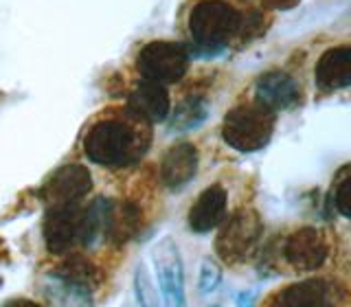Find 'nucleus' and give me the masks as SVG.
Masks as SVG:
<instances>
[{
    "mask_svg": "<svg viewBox=\"0 0 351 307\" xmlns=\"http://www.w3.org/2000/svg\"><path fill=\"white\" fill-rule=\"evenodd\" d=\"M208 114V106L204 99L200 97H186L184 101L178 103V108L173 110V116H171V130L173 132H191L197 130Z\"/></svg>",
    "mask_w": 351,
    "mask_h": 307,
    "instance_id": "dca6fc26",
    "label": "nucleus"
},
{
    "mask_svg": "<svg viewBox=\"0 0 351 307\" xmlns=\"http://www.w3.org/2000/svg\"><path fill=\"white\" fill-rule=\"evenodd\" d=\"M93 189V175L84 164H64L49 180L42 184L40 197L49 208L82 204L84 197Z\"/></svg>",
    "mask_w": 351,
    "mask_h": 307,
    "instance_id": "1a4fd4ad",
    "label": "nucleus"
},
{
    "mask_svg": "<svg viewBox=\"0 0 351 307\" xmlns=\"http://www.w3.org/2000/svg\"><path fill=\"white\" fill-rule=\"evenodd\" d=\"M226 202L228 195L224 191V186L211 184L197 195V200L191 204L186 222L193 233H208L211 228L219 226L226 217Z\"/></svg>",
    "mask_w": 351,
    "mask_h": 307,
    "instance_id": "4468645a",
    "label": "nucleus"
},
{
    "mask_svg": "<svg viewBox=\"0 0 351 307\" xmlns=\"http://www.w3.org/2000/svg\"><path fill=\"white\" fill-rule=\"evenodd\" d=\"M3 307H42V305L31 299H9Z\"/></svg>",
    "mask_w": 351,
    "mask_h": 307,
    "instance_id": "aec40b11",
    "label": "nucleus"
},
{
    "mask_svg": "<svg viewBox=\"0 0 351 307\" xmlns=\"http://www.w3.org/2000/svg\"><path fill=\"white\" fill-rule=\"evenodd\" d=\"M0 288H3V279H0Z\"/></svg>",
    "mask_w": 351,
    "mask_h": 307,
    "instance_id": "4be33fe9",
    "label": "nucleus"
},
{
    "mask_svg": "<svg viewBox=\"0 0 351 307\" xmlns=\"http://www.w3.org/2000/svg\"><path fill=\"white\" fill-rule=\"evenodd\" d=\"M277 125V116L263 106L255 103H239L228 110L222 123V138L228 147L241 154L259 151L270 143Z\"/></svg>",
    "mask_w": 351,
    "mask_h": 307,
    "instance_id": "7ed1b4c3",
    "label": "nucleus"
},
{
    "mask_svg": "<svg viewBox=\"0 0 351 307\" xmlns=\"http://www.w3.org/2000/svg\"><path fill=\"white\" fill-rule=\"evenodd\" d=\"M314 82L323 93L343 90L351 84V49L334 47L321 55L314 69Z\"/></svg>",
    "mask_w": 351,
    "mask_h": 307,
    "instance_id": "2eb2a0df",
    "label": "nucleus"
},
{
    "mask_svg": "<svg viewBox=\"0 0 351 307\" xmlns=\"http://www.w3.org/2000/svg\"><path fill=\"white\" fill-rule=\"evenodd\" d=\"M329 239L321 228L303 226L288 235L283 244V259L296 272H316L329 259Z\"/></svg>",
    "mask_w": 351,
    "mask_h": 307,
    "instance_id": "0eeeda50",
    "label": "nucleus"
},
{
    "mask_svg": "<svg viewBox=\"0 0 351 307\" xmlns=\"http://www.w3.org/2000/svg\"><path fill=\"white\" fill-rule=\"evenodd\" d=\"M222 283V268L217 266L213 259H204L200 266V292L211 294L217 290V285Z\"/></svg>",
    "mask_w": 351,
    "mask_h": 307,
    "instance_id": "6ab92c4d",
    "label": "nucleus"
},
{
    "mask_svg": "<svg viewBox=\"0 0 351 307\" xmlns=\"http://www.w3.org/2000/svg\"><path fill=\"white\" fill-rule=\"evenodd\" d=\"M241 29V14L224 0H202L189 14V36L195 49L215 55L228 47Z\"/></svg>",
    "mask_w": 351,
    "mask_h": 307,
    "instance_id": "f03ea898",
    "label": "nucleus"
},
{
    "mask_svg": "<svg viewBox=\"0 0 351 307\" xmlns=\"http://www.w3.org/2000/svg\"><path fill=\"white\" fill-rule=\"evenodd\" d=\"M268 307H336V292L327 281L305 279L274 294Z\"/></svg>",
    "mask_w": 351,
    "mask_h": 307,
    "instance_id": "9b49d317",
    "label": "nucleus"
},
{
    "mask_svg": "<svg viewBox=\"0 0 351 307\" xmlns=\"http://www.w3.org/2000/svg\"><path fill=\"white\" fill-rule=\"evenodd\" d=\"M128 110L145 123H162L171 112V101L167 88L156 82H141L130 95Z\"/></svg>",
    "mask_w": 351,
    "mask_h": 307,
    "instance_id": "ddd939ff",
    "label": "nucleus"
},
{
    "mask_svg": "<svg viewBox=\"0 0 351 307\" xmlns=\"http://www.w3.org/2000/svg\"><path fill=\"white\" fill-rule=\"evenodd\" d=\"M0 246H3V244H0Z\"/></svg>",
    "mask_w": 351,
    "mask_h": 307,
    "instance_id": "b1692460",
    "label": "nucleus"
},
{
    "mask_svg": "<svg viewBox=\"0 0 351 307\" xmlns=\"http://www.w3.org/2000/svg\"><path fill=\"white\" fill-rule=\"evenodd\" d=\"M136 71L147 82L176 84L189 71V51L176 42H149L138 53Z\"/></svg>",
    "mask_w": 351,
    "mask_h": 307,
    "instance_id": "39448f33",
    "label": "nucleus"
},
{
    "mask_svg": "<svg viewBox=\"0 0 351 307\" xmlns=\"http://www.w3.org/2000/svg\"><path fill=\"white\" fill-rule=\"evenodd\" d=\"M334 206L345 219L349 217V213H351V173H349L347 164L343 167V171L338 173V178L334 180Z\"/></svg>",
    "mask_w": 351,
    "mask_h": 307,
    "instance_id": "f3484780",
    "label": "nucleus"
},
{
    "mask_svg": "<svg viewBox=\"0 0 351 307\" xmlns=\"http://www.w3.org/2000/svg\"><path fill=\"white\" fill-rule=\"evenodd\" d=\"M237 307H255V294L252 292H241L237 299Z\"/></svg>",
    "mask_w": 351,
    "mask_h": 307,
    "instance_id": "412c9836",
    "label": "nucleus"
},
{
    "mask_svg": "<svg viewBox=\"0 0 351 307\" xmlns=\"http://www.w3.org/2000/svg\"><path fill=\"white\" fill-rule=\"evenodd\" d=\"M197 147L193 143H176L167 149L160 160V178L171 191H180L189 184L197 173Z\"/></svg>",
    "mask_w": 351,
    "mask_h": 307,
    "instance_id": "f8f14e48",
    "label": "nucleus"
},
{
    "mask_svg": "<svg viewBox=\"0 0 351 307\" xmlns=\"http://www.w3.org/2000/svg\"><path fill=\"white\" fill-rule=\"evenodd\" d=\"M213 307H219V305H213Z\"/></svg>",
    "mask_w": 351,
    "mask_h": 307,
    "instance_id": "5701e85b",
    "label": "nucleus"
},
{
    "mask_svg": "<svg viewBox=\"0 0 351 307\" xmlns=\"http://www.w3.org/2000/svg\"><path fill=\"white\" fill-rule=\"evenodd\" d=\"M263 237V222L255 208H237L224 217L215 239V250L226 263H246L255 257Z\"/></svg>",
    "mask_w": 351,
    "mask_h": 307,
    "instance_id": "20e7f679",
    "label": "nucleus"
},
{
    "mask_svg": "<svg viewBox=\"0 0 351 307\" xmlns=\"http://www.w3.org/2000/svg\"><path fill=\"white\" fill-rule=\"evenodd\" d=\"M134 288H136V299L141 303V307H158V296L154 292L147 270L145 266H136V274H134Z\"/></svg>",
    "mask_w": 351,
    "mask_h": 307,
    "instance_id": "a211bd4d",
    "label": "nucleus"
},
{
    "mask_svg": "<svg viewBox=\"0 0 351 307\" xmlns=\"http://www.w3.org/2000/svg\"><path fill=\"white\" fill-rule=\"evenodd\" d=\"M149 143V123L128 110V116L99 119L84 136V154L101 167H128L145 156Z\"/></svg>",
    "mask_w": 351,
    "mask_h": 307,
    "instance_id": "f257e3e1",
    "label": "nucleus"
},
{
    "mask_svg": "<svg viewBox=\"0 0 351 307\" xmlns=\"http://www.w3.org/2000/svg\"><path fill=\"white\" fill-rule=\"evenodd\" d=\"M255 101L270 112L290 110L301 101V86L285 71L263 73L255 86Z\"/></svg>",
    "mask_w": 351,
    "mask_h": 307,
    "instance_id": "9d476101",
    "label": "nucleus"
},
{
    "mask_svg": "<svg viewBox=\"0 0 351 307\" xmlns=\"http://www.w3.org/2000/svg\"><path fill=\"white\" fill-rule=\"evenodd\" d=\"M84 237V206H53L44 217V241L53 255H69V252L82 244Z\"/></svg>",
    "mask_w": 351,
    "mask_h": 307,
    "instance_id": "6e6552de",
    "label": "nucleus"
},
{
    "mask_svg": "<svg viewBox=\"0 0 351 307\" xmlns=\"http://www.w3.org/2000/svg\"><path fill=\"white\" fill-rule=\"evenodd\" d=\"M154 270L158 279V292L162 299V307H186L184 294V268L180 259V250L173 239H160L152 250Z\"/></svg>",
    "mask_w": 351,
    "mask_h": 307,
    "instance_id": "423d86ee",
    "label": "nucleus"
}]
</instances>
